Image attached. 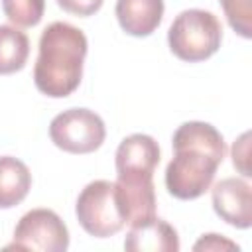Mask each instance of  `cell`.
<instances>
[{"label": "cell", "instance_id": "obj_7", "mask_svg": "<svg viewBox=\"0 0 252 252\" xmlns=\"http://www.w3.org/2000/svg\"><path fill=\"white\" fill-rule=\"evenodd\" d=\"M159 163V146L148 134L126 136L114 156L116 179L120 181H154Z\"/></svg>", "mask_w": 252, "mask_h": 252}, {"label": "cell", "instance_id": "obj_10", "mask_svg": "<svg viewBox=\"0 0 252 252\" xmlns=\"http://www.w3.org/2000/svg\"><path fill=\"white\" fill-rule=\"evenodd\" d=\"M163 0H116L114 14L120 28L134 37L152 35L163 20Z\"/></svg>", "mask_w": 252, "mask_h": 252}, {"label": "cell", "instance_id": "obj_9", "mask_svg": "<svg viewBox=\"0 0 252 252\" xmlns=\"http://www.w3.org/2000/svg\"><path fill=\"white\" fill-rule=\"evenodd\" d=\"M124 250L128 252H177V230L163 219L152 217L144 222L130 224L124 238Z\"/></svg>", "mask_w": 252, "mask_h": 252}, {"label": "cell", "instance_id": "obj_5", "mask_svg": "<svg viewBox=\"0 0 252 252\" xmlns=\"http://www.w3.org/2000/svg\"><path fill=\"white\" fill-rule=\"evenodd\" d=\"M49 138L67 154H91L102 146L106 126L94 110L69 108L51 120Z\"/></svg>", "mask_w": 252, "mask_h": 252}, {"label": "cell", "instance_id": "obj_14", "mask_svg": "<svg viewBox=\"0 0 252 252\" xmlns=\"http://www.w3.org/2000/svg\"><path fill=\"white\" fill-rule=\"evenodd\" d=\"M230 28L244 39L252 37V0H219Z\"/></svg>", "mask_w": 252, "mask_h": 252}, {"label": "cell", "instance_id": "obj_4", "mask_svg": "<svg viewBox=\"0 0 252 252\" xmlns=\"http://www.w3.org/2000/svg\"><path fill=\"white\" fill-rule=\"evenodd\" d=\"M75 215L83 230L94 238H108L126 224L116 201L114 181L106 179H94L83 187L75 203Z\"/></svg>", "mask_w": 252, "mask_h": 252}, {"label": "cell", "instance_id": "obj_6", "mask_svg": "<svg viewBox=\"0 0 252 252\" xmlns=\"http://www.w3.org/2000/svg\"><path fill=\"white\" fill-rule=\"evenodd\" d=\"M6 248L65 252L69 248V230L55 211L32 209L18 220L14 240Z\"/></svg>", "mask_w": 252, "mask_h": 252}, {"label": "cell", "instance_id": "obj_16", "mask_svg": "<svg viewBox=\"0 0 252 252\" xmlns=\"http://www.w3.org/2000/svg\"><path fill=\"white\" fill-rule=\"evenodd\" d=\"M248 159H250V132H244L238 140H234L232 144V165L244 175V177H250V165H248Z\"/></svg>", "mask_w": 252, "mask_h": 252}, {"label": "cell", "instance_id": "obj_15", "mask_svg": "<svg viewBox=\"0 0 252 252\" xmlns=\"http://www.w3.org/2000/svg\"><path fill=\"white\" fill-rule=\"evenodd\" d=\"M193 250L195 252H224V250H240V246L232 240H228L226 236L222 234H203L195 244H193Z\"/></svg>", "mask_w": 252, "mask_h": 252}, {"label": "cell", "instance_id": "obj_3", "mask_svg": "<svg viewBox=\"0 0 252 252\" xmlns=\"http://www.w3.org/2000/svg\"><path fill=\"white\" fill-rule=\"evenodd\" d=\"M222 41L219 18L201 8H189L175 16L167 32L171 53L187 63H199L215 55Z\"/></svg>", "mask_w": 252, "mask_h": 252}, {"label": "cell", "instance_id": "obj_8", "mask_svg": "<svg viewBox=\"0 0 252 252\" xmlns=\"http://www.w3.org/2000/svg\"><path fill=\"white\" fill-rule=\"evenodd\" d=\"M215 213L230 226L250 228L252 224V189L240 177H224L211 189Z\"/></svg>", "mask_w": 252, "mask_h": 252}, {"label": "cell", "instance_id": "obj_12", "mask_svg": "<svg viewBox=\"0 0 252 252\" xmlns=\"http://www.w3.org/2000/svg\"><path fill=\"white\" fill-rule=\"evenodd\" d=\"M30 57V39L16 26H0V75L22 71Z\"/></svg>", "mask_w": 252, "mask_h": 252}, {"label": "cell", "instance_id": "obj_2", "mask_svg": "<svg viewBox=\"0 0 252 252\" xmlns=\"http://www.w3.org/2000/svg\"><path fill=\"white\" fill-rule=\"evenodd\" d=\"M89 41L83 30L67 24H49L39 37V53L33 65L35 89L49 98H65L83 79V63Z\"/></svg>", "mask_w": 252, "mask_h": 252}, {"label": "cell", "instance_id": "obj_17", "mask_svg": "<svg viewBox=\"0 0 252 252\" xmlns=\"http://www.w3.org/2000/svg\"><path fill=\"white\" fill-rule=\"evenodd\" d=\"M55 2L61 10L75 14V16H81V18L96 14L104 4V0H55Z\"/></svg>", "mask_w": 252, "mask_h": 252}, {"label": "cell", "instance_id": "obj_11", "mask_svg": "<svg viewBox=\"0 0 252 252\" xmlns=\"http://www.w3.org/2000/svg\"><path fill=\"white\" fill-rule=\"evenodd\" d=\"M32 187V173L28 165L12 156L0 158V209L20 205Z\"/></svg>", "mask_w": 252, "mask_h": 252}, {"label": "cell", "instance_id": "obj_13", "mask_svg": "<svg viewBox=\"0 0 252 252\" xmlns=\"http://www.w3.org/2000/svg\"><path fill=\"white\" fill-rule=\"evenodd\" d=\"M4 16L18 28H33L41 22L45 0H2Z\"/></svg>", "mask_w": 252, "mask_h": 252}, {"label": "cell", "instance_id": "obj_1", "mask_svg": "<svg viewBox=\"0 0 252 252\" xmlns=\"http://www.w3.org/2000/svg\"><path fill=\"white\" fill-rule=\"evenodd\" d=\"M173 158L165 167V189L171 197L193 201L211 189L226 156L222 134L209 122L189 120L173 132Z\"/></svg>", "mask_w": 252, "mask_h": 252}]
</instances>
